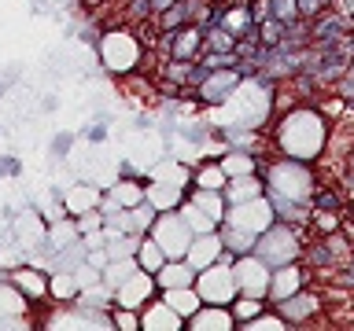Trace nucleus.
<instances>
[{"mask_svg": "<svg viewBox=\"0 0 354 331\" xmlns=\"http://www.w3.org/2000/svg\"><path fill=\"white\" fill-rule=\"evenodd\" d=\"M347 33H351V19H343L336 8H328L306 26V41L310 44H332V41H347Z\"/></svg>", "mask_w": 354, "mask_h": 331, "instance_id": "423d86ee", "label": "nucleus"}, {"mask_svg": "<svg viewBox=\"0 0 354 331\" xmlns=\"http://www.w3.org/2000/svg\"><path fill=\"white\" fill-rule=\"evenodd\" d=\"M310 206H314V210H328V214H339V210H343L339 195H336V192H328V188H317L314 199H310Z\"/></svg>", "mask_w": 354, "mask_h": 331, "instance_id": "4be33fe9", "label": "nucleus"}, {"mask_svg": "<svg viewBox=\"0 0 354 331\" xmlns=\"http://www.w3.org/2000/svg\"><path fill=\"white\" fill-rule=\"evenodd\" d=\"M277 313H281L288 324H299V320H306V317H314L317 313V294L314 291H295V294H288L277 302Z\"/></svg>", "mask_w": 354, "mask_h": 331, "instance_id": "f8f14e48", "label": "nucleus"}, {"mask_svg": "<svg viewBox=\"0 0 354 331\" xmlns=\"http://www.w3.org/2000/svg\"><path fill=\"white\" fill-rule=\"evenodd\" d=\"M218 26H225L236 41L254 37V4H251V0H240V4H225V11H221V22H218Z\"/></svg>", "mask_w": 354, "mask_h": 331, "instance_id": "9d476101", "label": "nucleus"}, {"mask_svg": "<svg viewBox=\"0 0 354 331\" xmlns=\"http://www.w3.org/2000/svg\"><path fill=\"white\" fill-rule=\"evenodd\" d=\"M0 173H4V177H19V159H15V154H4V159H0Z\"/></svg>", "mask_w": 354, "mask_h": 331, "instance_id": "bb28decb", "label": "nucleus"}, {"mask_svg": "<svg viewBox=\"0 0 354 331\" xmlns=\"http://www.w3.org/2000/svg\"><path fill=\"white\" fill-rule=\"evenodd\" d=\"M232 276H236V294H251V298L270 294V269H266L254 254L232 258Z\"/></svg>", "mask_w": 354, "mask_h": 331, "instance_id": "20e7f679", "label": "nucleus"}, {"mask_svg": "<svg viewBox=\"0 0 354 331\" xmlns=\"http://www.w3.org/2000/svg\"><path fill=\"white\" fill-rule=\"evenodd\" d=\"M254 239H259V232H248V228H221V247H225V254L232 258H243V254H251L254 250Z\"/></svg>", "mask_w": 354, "mask_h": 331, "instance_id": "2eb2a0df", "label": "nucleus"}, {"mask_svg": "<svg viewBox=\"0 0 354 331\" xmlns=\"http://www.w3.org/2000/svg\"><path fill=\"white\" fill-rule=\"evenodd\" d=\"M207 0H177V4H170L166 11H159L151 22H155V33H174V30H185L192 26V22H199V11H203Z\"/></svg>", "mask_w": 354, "mask_h": 331, "instance_id": "6e6552de", "label": "nucleus"}, {"mask_svg": "<svg viewBox=\"0 0 354 331\" xmlns=\"http://www.w3.org/2000/svg\"><path fill=\"white\" fill-rule=\"evenodd\" d=\"M0 137H4V129H0Z\"/></svg>", "mask_w": 354, "mask_h": 331, "instance_id": "c85d7f7f", "label": "nucleus"}, {"mask_svg": "<svg viewBox=\"0 0 354 331\" xmlns=\"http://www.w3.org/2000/svg\"><path fill=\"white\" fill-rule=\"evenodd\" d=\"M15 283H19V291H26L30 298H41L44 294V276H37V272H19Z\"/></svg>", "mask_w": 354, "mask_h": 331, "instance_id": "5701e85b", "label": "nucleus"}, {"mask_svg": "<svg viewBox=\"0 0 354 331\" xmlns=\"http://www.w3.org/2000/svg\"><path fill=\"white\" fill-rule=\"evenodd\" d=\"M203 52H236V37L225 26H207L203 30Z\"/></svg>", "mask_w": 354, "mask_h": 331, "instance_id": "a211bd4d", "label": "nucleus"}, {"mask_svg": "<svg viewBox=\"0 0 354 331\" xmlns=\"http://www.w3.org/2000/svg\"><path fill=\"white\" fill-rule=\"evenodd\" d=\"M196 291L203 294L210 305H225V302L236 298V276H232V258L229 254L196 272Z\"/></svg>", "mask_w": 354, "mask_h": 331, "instance_id": "f03ea898", "label": "nucleus"}, {"mask_svg": "<svg viewBox=\"0 0 354 331\" xmlns=\"http://www.w3.org/2000/svg\"><path fill=\"white\" fill-rule=\"evenodd\" d=\"M170 4H177V0H151V19L159 15V11H166V8H170Z\"/></svg>", "mask_w": 354, "mask_h": 331, "instance_id": "cd10ccee", "label": "nucleus"}, {"mask_svg": "<svg viewBox=\"0 0 354 331\" xmlns=\"http://www.w3.org/2000/svg\"><path fill=\"white\" fill-rule=\"evenodd\" d=\"M218 258H225V247H221V232H196L192 243H188V250H185V261L192 265V269H207V265H214Z\"/></svg>", "mask_w": 354, "mask_h": 331, "instance_id": "0eeeda50", "label": "nucleus"}, {"mask_svg": "<svg viewBox=\"0 0 354 331\" xmlns=\"http://www.w3.org/2000/svg\"><path fill=\"white\" fill-rule=\"evenodd\" d=\"M218 166L225 170V177H243V173H254V162H251L243 151H240V154H229V159H221Z\"/></svg>", "mask_w": 354, "mask_h": 331, "instance_id": "412c9836", "label": "nucleus"}, {"mask_svg": "<svg viewBox=\"0 0 354 331\" xmlns=\"http://www.w3.org/2000/svg\"><path fill=\"white\" fill-rule=\"evenodd\" d=\"M266 8H270L284 26H299V22H303V15H299V0H266Z\"/></svg>", "mask_w": 354, "mask_h": 331, "instance_id": "aec40b11", "label": "nucleus"}, {"mask_svg": "<svg viewBox=\"0 0 354 331\" xmlns=\"http://www.w3.org/2000/svg\"><path fill=\"white\" fill-rule=\"evenodd\" d=\"M303 269H295V261L292 265H281V269H270V302L277 305L281 298H288V294H295V291H303Z\"/></svg>", "mask_w": 354, "mask_h": 331, "instance_id": "9b49d317", "label": "nucleus"}, {"mask_svg": "<svg viewBox=\"0 0 354 331\" xmlns=\"http://www.w3.org/2000/svg\"><path fill=\"white\" fill-rule=\"evenodd\" d=\"M159 52L162 59H199L203 55V30L196 26H185V30H174V33H159Z\"/></svg>", "mask_w": 354, "mask_h": 331, "instance_id": "39448f33", "label": "nucleus"}, {"mask_svg": "<svg viewBox=\"0 0 354 331\" xmlns=\"http://www.w3.org/2000/svg\"><path fill=\"white\" fill-rule=\"evenodd\" d=\"M266 305V298H251V294H236V302H232V317H236V324H248L251 317H259Z\"/></svg>", "mask_w": 354, "mask_h": 331, "instance_id": "6ab92c4d", "label": "nucleus"}, {"mask_svg": "<svg viewBox=\"0 0 354 331\" xmlns=\"http://www.w3.org/2000/svg\"><path fill=\"white\" fill-rule=\"evenodd\" d=\"M85 140H88V143H104V140H107V121H96V126H85Z\"/></svg>", "mask_w": 354, "mask_h": 331, "instance_id": "393cba45", "label": "nucleus"}, {"mask_svg": "<svg viewBox=\"0 0 354 331\" xmlns=\"http://www.w3.org/2000/svg\"><path fill=\"white\" fill-rule=\"evenodd\" d=\"M155 283H159V291H170V287H192V283H196V269H192L185 258H181V261H170V258H166V265L155 272Z\"/></svg>", "mask_w": 354, "mask_h": 331, "instance_id": "4468645a", "label": "nucleus"}, {"mask_svg": "<svg viewBox=\"0 0 354 331\" xmlns=\"http://www.w3.org/2000/svg\"><path fill=\"white\" fill-rule=\"evenodd\" d=\"M243 81H248V77L240 74V66H221V70H207L203 74V81L196 85V92H199V99H203L207 107H221L229 96L240 92Z\"/></svg>", "mask_w": 354, "mask_h": 331, "instance_id": "7ed1b4c3", "label": "nucleus"}, {"mask_svg": "<svg viewBox=\"0 0 354 331\" xmlns=\"http://www.w3.org/2000/svg\"><path fill=\"white\" fill-rule=\"evenodd\" d=\"M229 199L225 203L229 206H240V203H251V199H262L266 195V181H262V173H243V177H229Z\"/></svg>", "mask_w": 354, "mask_h": 331, "instance_id": "ddd939ff", "label": "nucleus"}, {"mask_svg": "<svg viewBox=\"0 0 354 331\" xmlns=\"http://www.w3.org/2000/svg\"><path fill=\"white\" fill-rule=\"evenodd\" d=\"M332 0H299V15L303 19H317L321 11H328Z\"/></svg>", "mask_w": 354, "mask_h": 331, "instance_id": "b1692460", "label": "nucleus"}, {"mask_svg": "<svg viewBox=\"0 0 354 331\" xmlns=\"http://www.w3.org/2000/svg\"><path fill=\"white\" fill-rule=\"evenodd\" d=\"M137 265H140L144 272L155 276V272L166 265V250H162L155 239H140V243H137Z\"/></svg>", "mask_w": 354, "mask_h": 331, "instance_id": "f3484780", "label": "nucleus"}, {"mask_svg": "<svg viewBox=\"0 0 354 331\" xmlns=\"http://www.w3.org/2000/svg\"><path fill=\"white\" fill-rule=\"evenodd\" d=\"M155 291H159V283H155V276H151V272H144V269L129 272L126 280L115 287V294H118V305H122V309H133L137 302H148Z\"/></svg>", "mask_w": 354, "mask_h": 331, "instance_id": "1a4fd4ad", "label": "nucleus"}, {"mask_svg": "<svg viewBox=\"0 0 354 331\" xmlns=\"http://www.w3.org/2000/svg\"><path fill=\"white\" fill-rule=\"evenodd\" d=\"M251 254L266 265V269H281V265H292V261L303 258V243H299V232L292 225L273 221V225H266L259 232Z\"/></svg>", "mask_w": 354, "mask_h": 331, "instance_id": "f257e3e1", "label": "nucleus"}, {"mask_svg": "<svg viewBox=\"0 0 354 331\" xmlns=\"http://www.w3.org/2000/svg\"><path fill=\"white\" fill-rule=\"evenodd\" d=\"M162 302L170 305L174 313L192 317L196 313V302H199V291H196V283L192 287H170V291H162Z\"/></svg>", "mask_w": 354, "mask_h": 331, "instance_id": "dca6fc26", "label": "nucleus"}, {"mask_svg": "<svg viewBox=\"0 0 354 331\" xmlns=\"http://www.w3.org/2000/svg\"><path fill=\"white\" fill-rule=\"evenodd\" d=\"M71 143H74V137H71V132H59V137H52V154H59V159H63V154L66 151H71Z\"/></svg>", "mask_w": 354, "mask_h": 331, "instance_id": "a878e982", "label": "nucleus"}]
</instances>
